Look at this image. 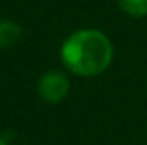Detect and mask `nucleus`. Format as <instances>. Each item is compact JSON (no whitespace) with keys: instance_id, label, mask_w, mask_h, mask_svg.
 Listing matches in <instances>:
<instances>
[{"instance_id":"obj_1","label":"nucleus","mask_w":147,"mask_h":145,"mask_svg":"<svg viewBox=\"0 0 147 145\" xmlns=\"http://www.w3.org/2000/svg\"><path fill=\"white\" fill-rule=\"evenodd\" d=\"M65 68L79 77H96L113 62L110 38L98 29H79L67 38L60 48Z\"/></svg>"},{"instance_id":"obj_5","label":"nucleus","mask_w":147,"mask_h":145,"mask_svg":"<svg viewBox=\"0 0 147 145\" xmlns=\"http://www.w3.org/2000/svg\"><path fill=\"white\" fill-rule=\"evenodd\" d=\"M0 145H7V144H5V140H3L2 137H0Z\"/></svg>"},{"instance_id":"obj_4","label":"nucleus","mask_w":147,"mask_h":145,"mask_svg":"<svg viewBox=\"0 0 147 145\" xmlns=\"http://www.w3.org/2000/svg\"><path fill=\"white\" fill-rule=\"evenodd\" d=\"M118 5L132 17L147 15V0H118Z\"/></svg>"},{"instance_id":"obj_2","label":"nucleus","mask_w":147,"mask_h":145,"mask_svg":"<svg viewBox=\"0 0 147 145\" xmlns=\"http://www.w3.org/2000/svg\"><path fill=\"white\" fill-rule=\"evenodd\" d=\"M69 91H70V80L60 70L46 72L38 84V94L45 103H50V104H57L63 101Z\"/></svg>"},{"instance_id":"obj_3","label":"nucleus","mask_w":147,"mask_h":145,"mask_svg":"<svg viewBox=\"0 0 147 145\" xmlns=\"http://www.w3.org/2000/svg\"><path fill=\"white\" fill-rule=\"evenodd\" d=\"M21 28L12 21H0V50L14 46L21 39Z\"/></svg>"}]
</instances>
